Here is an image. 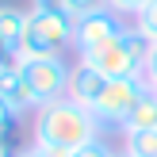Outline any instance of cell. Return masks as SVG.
<instances>
[{"instance_id": "obj_3", "label": "cell", "mask_w": 157, "mask_h": 157, "mask_svg": "<svg viewBox=\"0 0 157 157\" xmlns=\"http://www.w3.org/2000/svg\"><path fill=\"white\" fill-rule=\"evenodd\" d=\"M73 23L65 12H46V8H31L27 23H23V38H19V61L27 58H61L73 46Z\"/></svg>"}, {"instance_id": "obj_19", "label": "cell", "mask_w": 157, "mask_h": 157, "mask_svg": "<svg viewBox=\"0 0 157 157\" xmlns=\"http://www.w3.org/2000/svg\"><path fill=\"white\" fill-rule=\"evenodd\" d=\"M0 157H15V153H12V146H8V142H0Z\"/></svg>"}, {"instance_id": "obj_9", "label": "cell", "mask_w": 157, "mask_h": 157, "mask_svg": "<svg viewBox=\"0 0 157 157\" xmlns=\"http://www.w3.org/2000/svg\"><path fill=\"white\" fill-rule=\"evenodd\" d=\"M23 23H27V12L12 4H0V54H15L23 38Z\"/></svg>"}, {"instance_id": "obj_6", "label": "cell", "mask_w": 157, "mask_h": 157, "mask_svg": "<svg viewBox=\"0 0 157 157\" xmlns=\"http://www.w3.org/2000/svg\"><path fill=\"white\" fill-rule=\"evenodd\" d=\"M123 31H127V23H123V15L111 12V8L77 19L73 23V50H77V58H84V54H92V50H100V46L115 42Z\"/></svg>"}, {"instance_id": "obj_17", "label": "cell", "mask_w": 157, "mask_h": 157, "mask_svg": "<svg viewBox=\"0 0 157 157\" xmlns=\"http://www.w3.org/2000/svg\"><path fill=\"white\" fill-rule=\"evenodd\" d=\"M146 84L157 92V46H153V54H150V65H146Z\"/></svg>"}, {"instance_id": "obj_11", "label": "cell", "mask_w": 157, "mask_h": 157, "mask_svg": "<svg viewBox=\"0 0 157 157\" xmlns=\"http://www.w3.org/2000/svg\"><path fill=\"white\" fill-rule=\"evenodd\" d=\"M123 150H127L130 157H157V127H153V130L123 134Z\"/></svg>"}, {"instance_id": "obj_20", "label": "cell", "mask_w": 157, "mask_h": 157, "mask_svg": "<svg viewBox=\"0 0 157 157\" xmlns=\"http://www.w3.org/2000/svg\"><path fill=\"white\" fill-rule=\"evenodd\" d=\"M111 157H130V153H127V150H115V153H111Z\"/></svg>"}, {"instance_id": "obj_15", "label": "cell", "mask_w": 157, "mask_h": 157, "mask_svg": "<svg viewBox=\"0 0 157 157\" xmlns=\"http://www.w3.org/2000/svg\"><path fill=\"white\" fill-rule=\"evenodd\" d=\"M15 123H19V115H15V111H12V104L0 96V142H8V138H12Z\"/></svg>"}, {"instance_id": "obj_16", "label": "cell", "mask_w": 157, "mask_h": 157, "mask_svg": "<svg viewBox=\"0 0 157 157\" xmlns=\"http://www.w3.org/2000/svg\"><path fill=\"white\" fill-rule=\"evenodd\" d=\"M111 153H115L111 146H107L104 138H96V142H88V146H81V150H73L69 157H111Z\"/></svg>"}, {"instance_id": "obj_7", "label": "cell", "mask_w": 157, "mask_h": 157, "mask_svg": "<svg viewBox=\"0 0 157 157\" xmlns=\"http://www.w3.org/2000/svg\"><path fill=\"white\" fill-rule=\"evenodd\" d=\"M104 88H107V77H100L92 65L77 61V65H73V73H69V92H65V96L73 100V104H81V107H88V111H92Z\"/></svg>"}, {"instance_id": "obj_5", "label": "cell", "mask_w": 157, "mask_h": 157, "mask_svg": "<svg viewBox=\"0 0 157 157\" xmlns=\"http://www.w3.org/2000/svg\"><path fill=\"white\" fill-rule=\"evenodd\" d=\"M19 69H23L27 88L35 92L38 107L54 104V100H61L69 92V73H73V65H65V58H27V61H19Z\"/></svg>"}, {"instance_id": "obj_12", "label": "cell", "mask_w": 157, "mask_h": 157, "mask_svg": "<svg viewBox=\"0 0 157 157\" xmlns=\"http://www.w3.org/2000/svg\"><path fill=\"white\" fill-rule=\"evenodd\" d=\"M61 8H65L69 19H84V15H92V12H104L107 0H61Z\"/></svg>"}, {"instance_id": "obj_18", "label": "cell", "mask_w": 157, "mask_h": 157, "mask_svg": "<svg viewBox=\"0 0 157 157\" xmlns=\"http://www.w3.org/2000/svg\"><path fill=\"white\" fill-rule=\"evenodd\" d=\"M15 157H42V153H38V150H35V146H27V150H19V153H15Z\"/></svg>"}, {"instance_id": "obj_2", "label": "cell", "mask_w": 157, "mask_h": 157, "mask_svg": "<svg viewBox=\"0 0 157 157\" xmlns=\"http://www.w3.org/2000/svg\"><path fill=\"white\" fill-rule=\"evenodd\" d=\"M150 54H153V42L142 35V31L127 27L115 42L100 46V50L84 54V65H92L100 77H107V81H123V77H146V65H150Z\"/></svg>"}, {"instance_id": "obj_10", "label": "cell", "mask_w": 157, "mask_h": 157, "mask_svg": "<svg viewBox=\"0 0 157 157\" xmlns=\"http://www.w3.org/2000/svg\"><path fill=\"white\" fill-rule=\"evenodd\" d=\"M157 127V92L150 88L142 100H138V107L130 111V119L123 123V134H134V130H153Z\"/></svg>"}, {"instance_id": "obj_13", "label": "cell", "mask_w": 157, "mask_h": 157, "mask_svg": "<svg viewBox=\"0 0 157 157\" xmlns=\"http://www.w3.org/2000/svg\"><path fill=\"white\" fill-rule=\"evenodd\" d=\"M130 27H134V31H142V35H146V38H150V42L157 46V0H153L150 8H146L142 15H138L134 23H130Z\"/></svg>"}, {"instance_id": "obj_21", "label": "cell", "mask_w": 157, "mask_h": 157, "mask_svg": "<svg viewBox=\"0 0 157 157\" xmlns=\"http://www.w3.org/2000/svg\"><path fill=\"white\" fill-rule=\"evenodd\" d=\"M31 4H35V0H31Z\"/></svg>"}, {"instance_id": "obj_1", "label": "cell", "mask_w": 157, "mask_h": 157, "mask_svg": "<svg viewBox=\"0 0 157 157\" xmlns=\"http://www.w3.org/2000/svg\"><path fill=\"white\" fill-rule=\"evenodd\" d=\"M100 138V119L88 111V107L73 104L69 96L54 100V104H42L35 111V123H31V146L38 150H81V146L96 142Z\"/></svg>"}, {"instance_id": "obj_14", "label": "cell", "mask_w": 157, "mask_h": 157, "mask_svg": "<svg viewBox=\"0 0 157 157\" xmlns=\"http://www.w3.org/2000/svg\"><path fill=\"white\" fill-rule=\"evenodd\" d=\"M150 4H153V0H107V8H111V12L130 15V19H138V15H142Z\"/></svg>"}, {"instance_id": "obj_8", "label": "cell", "mask_w": 157, "mask_h": 157, "mask_svg": "<svg viewBox=\"0 0 157 157\" xmlns=\"http://www.w3.org/2000/svg\"><path fill=\"white\" fill-rule=\"evenodd\" d=\"M0 96H4L8 104H12V111H15V115L38 111V100H35V92L27 88V81H23L19 61H15V65H8L4 73H0Z\"/></svg>"}, {"instance_id": "obj_4", "label": "cell", "mask_w": 157, "mask_h": 157, "mask_svg": "<svg viewBox=\"0 0 157 157\" xmlns=\"http://www.w3.org/2000/svg\"><path fill=\"white\" fill-rule=\"evenodd\" d=\"M150 92V84H146V77H123V81H107V88L100 92L96 107H92V115L100 119V127H119L130 119V111L138 107V100Z\"/></svg>"}]
</instances>
